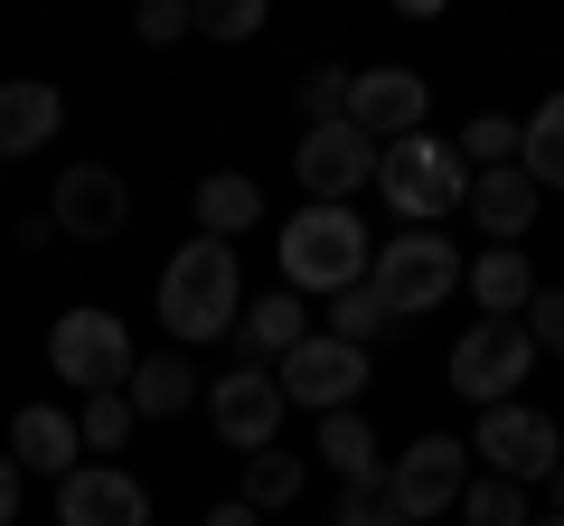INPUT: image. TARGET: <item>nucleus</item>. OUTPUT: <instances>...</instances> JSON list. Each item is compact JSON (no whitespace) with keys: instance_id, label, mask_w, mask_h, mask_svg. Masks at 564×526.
I'll use <instances>...</instances> for the list:
<instances>
[{"instance_id":"nucleus-1","label":"nucleus","mask_w":564,"mask_h":526,"mask_svg":"<svg viewBox=\"0 0 564 526\" xmlns=\"http://www.w3.org/2000/svg\"><path fill=\"white\" fill-rule=\"evenodd\" d=\"M236 310H245L236 244H217V235H188L180 254L161 263V329H170L180 348H207V339H236Z\"/></svg>"},{"instance_id":"nucleus-2","label":"nucleus","mask_w":564,"mask_h":526,"mask_svg":"<svg viewBox=\"0 0 564 526\" xmlns=\"http://www.w3.org/2000/svg\"><path fill=\"white\" fill-rule=\"evenodd\" d=\"M367 263H377V235L358 226V207H302L282 226V292H302V302L367 283Z\"/></svg>"},{"instance_id":"nucleus-3","label":"nucleus","mask_w":564,"mask_h":526,"mask_svg":"<svg viewBox=\"0 0 564 526\" xmlns=\"http://www.w3.org/2000/svg\"><path fill=\"white\" fill-rule=\"evenodd\" d=\"M367 283H377L386 310L423 320V310H443L452 292H462V244H452L443 226H395V235L377 244V263H367Z\"/></svg>"},{"instance_id":"nucleus-4","label":"nucleus","mask_w":564,"mask_h":526,"mask_svg":"<svg viewBox=\"0 0 564 526\" xmlns=\"http://www.w3.org/2000/svg\"><path fill=\"white\" fill-rule=\"evenodd\" d=\"M377 188H386V207H395L404 226H443L452 207H462L470 169H462V151H452L443 132H404V142L377 151Z\"/></svg>"},{"instance_id":"nucleus-5","label":"nucleus","mask_w":564,"mask_h":526,"mask_svg":"<svg viewBox=\"0 0 564 526\" xmlns=\"http://www.w3.org/2000/svg\"><path fill=\"white\" fill-rule=\"evenodd\" d=\"M47 366H57L76 395H122V376H132V329L85 302V310H66V320L47 329Z\"/></svg>"},{"instance_id":"nucleus-6","label":"nucleus","mask_w":564,"mask_h":526,"mask_svg":"<svg viewBox=\"0 0 564 526\" xmlns=\"http://www.w3.org/2000/svg\"><path fill=\"white\" fill-rule=\"evenodd\" d=\"M527 366H536V339H527L518 320H470L462 339H452V395H470V405H518Z\"/></svg>"},{"instance_id":"nucleus-7","label":"nucleus","mask_w":564,"mask_h":526,"mask_svg":"<svg viewBox=\"0 0 564 526\" xmlns=\"http://www.w3.org/2000/svg\"><path fill=\"white\" fill-rule=\"evenodd\" d=\"M273 385H282V405H302V414H348L367 395V348L311 329L292 358H273Z\"/></svg>"},{"instance_id":"nucleus-8","label":"nucleus","mask_w":564,"mask_h":526,"mask_svg":"<svg viewBox=\"0 0 564 526\" xmlns=\"http://www.w3.org/2000/svg\"><path fill=\"white\" fill-rule=\"evenodd\" d=\"M282 385H273V366H226V376H207V424H217V442L226 451H245V461H254V451H273V432H282Z\"/></svg>"},{"instance_id":"nucleus-9","label":"nucleus","mask_w":564,"mask_h":526,"mask_svg":"<svg viewBox=\"0 0 564 526\" xmlns=\"http://www.w3.org/2000/svg\"><path fill=\"white\" fill-rule=\"evenodd\" d=\"M470 451L489 461V480L536 489L545 470L564 461V432H555V414H536V405H489V414H480V432H470Z\"/></svg>"},{"instance_id":"nucleus-10","label":"nucleus","mask_w":564,"mask_h":526,"mask_svg":"<svg viewBox=\"0 0 564 526\" xmlns=\"http://www.w3.org/2000/svg\"><path fill=\"white\" fill-rule=\"evenodd\" d=\"M395 507H404V526H423V517H452L462 507V489H470V442H452V432H423V442H404L395 451Z\"/></svg>"},{"instance_id":"nucleus-11","label":"nucleus","mask_w":564,"mask_h":526,"mask_svg":"<svg viewBox=\"0 0 564 526\" xmlns=\"http://www.w3.org/2000/svg\"><path fill=\"white\" fill-rule=\"evenodd\" d=\"M423 113H433V85L414 76V66H348V113L367 142H404V132H423Z\"/></svg>"},{"instance_id":"nucleus-12","label":"nucleus","mask_w":564,"mask_h":526,"mask_svg":"<svg viewBox=\"0 0 564 526\" xmlns=\"http://www.w3.org/2000/svg\"><path fill=\"white\" fill-rule=\"evenodd\" d=\"M292 179L311 188V207H348L377 179V142H367L358 122H321V132H302V151H292Z\"/></svg>"},{"instance_id":"nucleus-13","label":"nucleus","mask_w":564,"mask_h":526,"mask_svg":"<svg viewBox=\"0 0 564 526\" xmlns=\"http://www.w3.org/2000/svg\"><path fill=\"white\" fill-rule=\"evenodd\" d=\"M47 226H66V235H85V244H113L122 226H132V188H122L104 161H76V169H57Z\"/></svg>"},{"instance_id":"nucleus-14","label":"nucleus","mask_w":564,"mask_h":526,"mask_svg":"<svg viewBox=\"0 0 564 526\" xmlns=\"http://www.w3.org/2000/svg\"><path fill=\"white\" fill-rule=\"evenodd\" d=\"M57 526H151V489L113 461H95V470L76 461L57 480Z\"/></svg>"},{"instance_id":"nucleus-15","label":"nucleus","mask_w":564,"mask_h":526,"mask_svg":"<svg viewBox=\"0 0 564 526\" xmlns=\"http://www.w3.org/2000/svg\"><path fill=\"white\" fill-rule=\"evenodd\" d=\"M0 442H10V461H20V480H66V470L85 461L76 414H57V405H20L10 424H0Z\"/></svg>"},{"instance_id":"nucleus-16","label":"nucleus","mask_w":564,"mask_h":526,"mask_svg":"<svg viewBox=\"0 0 564 526\" xmlns=\"http://www.w3.org/2000/svg\"><path fill=\"white\" fill-rule=\"evenodd\" d=\"M57 122H66L57 85H47V76H10V85H0V169L29 161V151H47V142H57Z\"/></svg>"},{"instance_id":"nucleus-17","label":"nucleus","mask_w":564,"mask_h":526,"mask_svg":"<svg viewBox=\"0 0 564 526\" xmlns=\"http://www.w3.org/2000/svg\"><path fill=\"white\" fill-rule=\"evenodd\" d=\"M302 339H311V302H302V292H245V310H236V348H245V366L292 358Z\"/></svg>"},{"instance_id":"nucleus-18","label":"nucleus","mask_w":564,"mask_h":526,"mask_svg":"<svg viewBox=\"0 0 564 526\" xmlns=\"http://www.w3.org/2000/svg\"><path fill=\"white\" fill-rule=\"evenodd\" d=\"M462 207H470V226H489L499 244H518L527 226H536V207H545V188L527 179L518 161L508 169H470V188H462Z\"/></svg>"},{"instance_id":"nucleus-19","label":"nucleus","mask_w":564,"mask_h":526,"mask_svg":"<svg viewBox=\"0 0 564 526\" xmlns=\"http://www.w3.org/2000/svg\"><path fill=\"white\" fill-rule=\"evenodd\" d=\"M122 405H132V424H180V414L198 405V366H188L180 348H161V358H132V376H122Z\"/></svg>"},{"instance_id":"nucleus-20","label":"nucleus","mask_w":564,"mask_h":526,"mask_svg":"<svg viewBox=\"0 0 564 526\" xmlns=\"http://www.w3.org/2000/svg\"><path fill=\"white\" fill-rule=\"evenodd\" d=\"M462 283H470V302H480V320H518V310L536 302V263H527L518 244H489L480 263H462Z\"/></svg>"},{"instance_id":"nucleus-21","label":"nucleus","mask_w":564,"mask_h":526,"mask_svg":"<svg viewBox=\"0 0 564 526\" xmlns=\"http://www.w3.org/2000/svg\"><path fill=\"white\" fill-rule=\"evenodd\" d=\"M245 226H263V188L245 179V169H207V179H198V235L236 244Z\"/></svg>"},{"instance_id":"nucleus-22","label":"nucleus","mask_w":564,"mask_h":526,"mask_svg":"<svg viewBox=\"0 0 564 526\" xmlns=\"http://www.w3.org/2000/svg\"><path fill=\"white\" fill-rule=\"evenodd\" d=\"M518 169L536 188H564V95H545L536 113L518 122Z\"/></svg>"},{"instance_id":"nucleus-23","label":"nucleus","mask_w":564,"mask_h":526,"mask_svg":"<svg viewBox=\"0 0 564 526\" xmlns=\"http://www.w3.org/2000/svg\"><path fill=\"white\" fill-rule=\"evenodd\" d=\"M321 461L339 470V480H367V470H386L377 461V432H367V414L348 405V414H321Z\"/></svg>"},{"instance_id":"nucleus-24","label":"nucleus","mask_w":564,"mask_h":526,"mask_svg":"<svg viewBox=\"0 0 564 526\" xmlns=\"http://www.w3.org/2000/svg\"><path fill=\"white\" fill-rule=\"evenodd\" d=\"M292 498H302V451H254V461H245V507L273 517V507H292Z\"/></svg>"},{"instance_id":"nucleus-25","label":"nucleus","mask_w":564,"mask_h":526,"mask_svg":"<svg viewBox=\"0 0 564 526\" xmlns=\"http://www.w3.org/2000/svg\"><path fill=\"white\" fill-rule=\"evenodd\" d=\"M386 320H395V310L377 302V283H348V292H329V320L321 329H329V339H348V348H367Z\"/></svg>"},{"instance_id":"nucleus-26","label":"nucleus","mask_w":564,"mask_h":526,"mask_svg":"<svg viewBox=\"0 0 564 526\" xmlns=\"http://www.w3.org/2000/svg\"><path fill=\"white\" fill-rule=\"evenodd\" d=\"M339 526H404V507H395V480H386V470L348 480V489H339Z\"/></svg>"},{"instance_id":"nucleus-27","label":"nucleus","mask_w":564,"mask_h":526,"mask_svg":"<svg viewBox=\"0 0 564 526\" xmlns=\"http://www.w3.org/2000/svg\"><path fill=\"white\" fill-rule=\"evenodd\" d=\"M452 151H462V169H508V161H518V122H508V113H480Z\"/></svg>"},{"instance_id":"nucleus-28","label":"nucleus","mask_w":564,"mask_h":526,"mask_svg":"<svg viewBox=\"0 0 564 526\" xmlns=\"http://www.w3.org/2000/svg\"><path fill=\"white\" fill-rule=\"evenodd\" d=\"M76 442L85 451H122L132 442V405H122V395H85L76 405Z\"/></svg>"},{"instance_id":"nucleus-29","label":"nucleus","mask_w":564,"mask_h":526,"mask_svg":"<svg viewBox=\"0 0 564 526\" xmlns=\"http://www.w3.org/2000/svg\"><path fill=\"white\" fill-rule=\"evenodd\" d=\"M462 517L470 526H527V489L518 480H470L462 489Z\"/></svg>"},{"instance_id":"nucleus-30","label":"nucleus","mask_w":564,"mask_h":526,"mask_svg":"<svg viewBox=\"0 0 564 526\" xmlns=\"http://www.w3.org/2000/svg\"><path fill=\"white\" fill-rule=\"evenodd\" d=\"M348 113V66H311L302 76V122L321 132V122H339Z\"/></svg>"},{"instance_id":"nucleus-31","label":"nucleus","mask_w":564,"mask_h":526,"mask_svg":"<svg viewBox=\"0 0 564 526\" xmlns=\"http://www.w3.org/2000/svg\"><path fill=\"white\" fill-rule=\"evenodd\" d=\"M518 329H527V339H536V358H564V283H555V292L536 283V302L518 310Z\"/></svg>"},{"instance_id":"nucleus-32","label":"nucleus","mask_w":564,"mask_h":526,"mask_svg":"<svg viewBox=\"0 0 564 526\" xmlns=\"http://www.w3.org/2000/svg\"><path fill=\"white\" fill-rule=\"evenodd\" d=\"M198 29L236 47V39H254V29H263V0H207V10H198Z\"/></svg>"},{"instance_id":"nucleus-33","label":"nucleus","mask_w":564,"mask_h":526,"mask_svg":"<svg viewBox=\"0 0 564 526\" xmlns=\"http://www.w3.org/2000/svg\"><path fill=\"white\" fill-rule=\"evenodd\" d=\"M141 39H151V47H170V39H188V29H198V10H188V0H141Z\"/></svg>"},{"instance_id":"nucleus-34","label":"nucleus","mask_w":564,"mask_h":526,"mask_svg":"<svg viewBox=\"0 0 564 526\" xmlns=\"http://www.w3.org/2000/svg\"><path fill=\"white\" fill-rule=\"evenodd\" d=\"M0 526H20V461L0 451Z\"/></svg>"},{"instance_id":"nucleus-35","label":"nucleus","mask_w":564,"mask_h":526,"mask_svg":"<svg viewBox=\"0 0 564 526\" xmlns=\"http://www.w3.org/2000/svg\"><path fill=\"white\" fill-rule=\"evenodd\" d=\"M198 526H263V517H254V507H245V498H226V507H207Z\"/></svg>"},{"instance_id":"nucleus-36","label":"nucleus","mask_w":564,"mask_h":526,"mask_svg":"<svg viewBox=\"0 0 564 526\" xmlns=\"http://www.w3.org/2000/svg\"><path fill=\"white\" fill-rule=\"evenodd\" d=\"M545 507H555V517H564V461L545 470Z\"/></svg>"},{"instance_id":"nucleus-37","label":"nucleus","mask_w":564,"mask_h":526,"mask_svg":"<svg viewBox=\"0 0 564 526\" xmlns=\"http://www.w3.org/2000/svg\"><path fill=\"white\" fill-rule=\"evenodd\" d=\"M527 526H564V517H527Z\"/></svg>"},{"instance_id":"nucleus-38","label":"nucleus","mask_w":564,"mask_h":526,"mask_svg":"<svg viewBox=\"0 0 564 526\" xmlns=\"http://www.w3.org/2000/svg\"><path fill=\"white\" fill-rule=\"evenodd\" d=\"M555 432H564V424H555Z\"/></svg>"}]
</instances>
